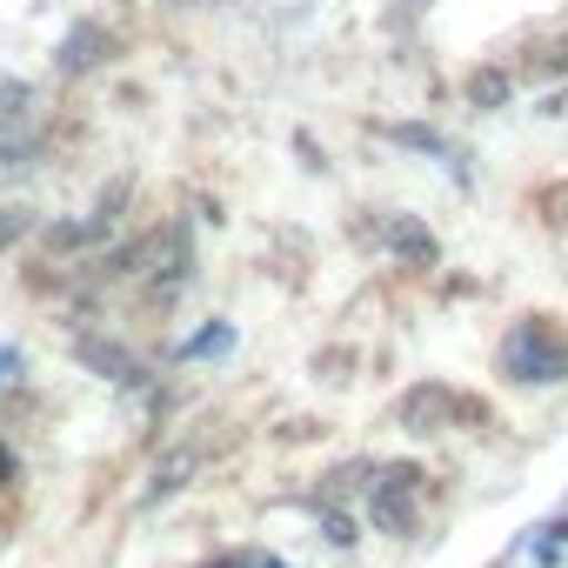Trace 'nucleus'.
Returning a JSON list of instances; mask_svg holds the SVG:
<instances>
[{
  "mask_svg": "<svg viewBox=\"0 0 568 568\" xmlns=\"http://www.w3.org/2000/svg\"><path fill=\"white\" fill-rule=\"evenodd\" d=\"M8 368H14V355H8V348H0V382H8Z\"/></svg>",
  "mask_w": 568,
  "mask_h": 568,
  "instance_id": "nucleus-12",
  "label": "nucleus"
},
{
  "mask_svg": "<svg viewBox=\"0 0 568 568\" xmlns=\"http://www.w3.org/2000/svg\"><path fill=\"white\" fill-rule=\"evenodd\" d=\"M8 475H14V462H8V455H0V481H8Z\"/></svg>",
  "mask_w": 568,
  "mask_h": 568,
  "instance_id": "nucleus-13",
  "label": "nucleus"
},
{
  "mask_svg": "<svg viewBox=\"0 0 568 568\" xmlns=\"http://www.w3.org/2000/svg\"><path fill=\"white\" fill-rule=\"evenodd\" d=\"M214 348H227V328H207V335L194 342V355H214Z\"/></svg>",
  "mask_w": 568,
  "mask_h": 568,
  "instance_id": "nucleus-10",
  "label": "nucleus"
},
{
  "mask_svg": "<svg viewBox=\"0 0 568 568\" xmlns=\"http://www.w3.org/2000/svg\"><path fill=\"white\" fill-rule=\"evenodd\" d=\"M14 234H21V214H8V207H0V247H8Z\"/></svg>",
  "mask_w": 568,
  "mask_h": 568,
  "instance_id": "nucleus-11",
  "label": "nucleus"
},
{
  "mask_svg": "<svg viewBox=\"0 0 568 568\" xmlns=\"http://www.w3.org/2000/svg\"><path fill=\"white\" fill-rule=\"evenodd\" d=\"M382 241H388L402 261H415V267L435 261V234H428L422 221H408V214H388V221H382Z\"/></svg>",
  "mask_w": 568,
  "mask_h": 568,
  "instance_id": "nucleus-3",
  "label": "nucleus"
},
{
  "mask_svg": "<svg viewBox=\"0 0 568 568\" xmlns=\"http://www.w3.org/2000/svg\"><path fill=\"white\" fill-rule=\"evenodd\" d=\"M501 368H508L515 382H561V375H568V342H561L548 322H521V328H508V342H501Z\"/></svg>",
  "mask_w": 568,
  "mask_h": 568,
  "instance_id": "nucleus-1",
  "label": "nucleus"
},
{
  "mask_svg": "<svg viewBox=\"0 0 568 568\" xmlns=\"http://www.w3.org/2000/svg\"><path fill=\"white\" fill-rule=\"evenodd\" d=\"M328 541H342V548H348V541H355V521H348V515H328Z\"/></svg>",
  "mask_w": 568,
  "mask_h": 568,
  "instance_id": "nucleus-9",
  "label": "nucleus"
},
{
  "mask_svg": "<svg viewBox=\"0 0 568 568\" xmlns=\"http://www.w3.org/2000/svg\"><path fill=\"white\" fill-rule=\"evenodd\" d=\"M81 362H94L108 382H141V362H134V355H121L114 342H81Z\"/></svg>",
  "mask_w": 568,
  "mask_h": 568,
  "instance_id": "nucleus-5",
  "label": "nucleus"
},
{
  "mask_svg": "<svg viewBox=\"0 0 568 568\" xmlns=\"http://www.w3.org/2000/svg\"><path fill=\"white\" fill-rule=\"evenodd\" d=\"M448 408H455V395H448V388H415V395L402 402V422H408V428H435Z\"/></svg>",
  "mask_w": 568,
  "mask_h": 568,
  "instance_id": "nucleus-6",
  "label": "nucleus"
},
{
  "mask_svg": "<svg viewBox=\"0 0 568 568\" xmlns=\"http://www.w3.org/2000/svg\"><path fill=\"white\" fill-rule=\"evenodd\" d=\"M187 468H194V455H174V462H168V468L154 475V495H168V488H181V475H187Z\"/></svg>",
  "mask_w": 568,
  "mask_h": 568,
  "instance_id": "nucleus-8",
  "label": "nucleus"
},
{
  "mask_svg": "<svg viewBox=\"0 0 568 568\" xmlns=\"http://www.w3.org/2000/svg\"><path fill=\"white\" fill-rule=\"evenodd\" d=\"M415 495H422V475H415L408 462H402V468H382V475H375V495H368L375 528L408 535V528H415Z\"/></svg>",
  "mask_w": 568,
  "mask_h": 568,
  "instance_id": "nucleus-2",
  "label": "nucleus"
},
{
  "mask_svg": "<svg viewBox=\"0 0 568 568\" xmlns=\"http://www.w3.org/2000/svg\"><path fill=\"white\" fill-rule=\"evenodd\" d=\"M108 48H114V41H108L101 28H74V34L61 41V68H68V74H81V68H101V61H108Z\"/></svg>",
  "mask_w": 568,
  "mask_h": 568,
  "instance_id": "nucleus-4",
  "label": "nucleus"
},
{
  "mask_svg": "<svg viewBox=\"0 0 568 568\" xmlns=\"http://www.w3.org/2000/svg\"><path fill=\"white\" fill-rule=\"evenodd\" d=\"M468 101H475V108H501V101H508V74H501V68H481V74L468 81Z\"/></svg>",
  "mask_w": 568,
  "mask_h": 568,
  "instance_id": "nucleus-7",
  "label": "nucleus"
}]
</instances>
